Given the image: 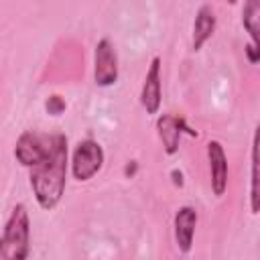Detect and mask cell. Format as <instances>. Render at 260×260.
Here are the masks:
<instances>
[{"label": "cell", "instance_id": "8", "mask_svg": "<svg viewBox=\"0 0 260 260\" xmlns=\"http://www.w3.org/2000/svg\"><path fill=\"white\" fill-rule=\"evenodd\" d=\"M207 160H209V183L215 197H221L228 189V156L219 140L207 142Z\"/></svg>", "mask_w": 260, "mask_h": 260}, {"label": "cell", "instance_id": "16", "mask_svg": "<svg viewBox=\"0 0 260 260\" xmlns=\"http://www.w3.org/2000/svg\"><path fill=\"white\" fill-rule=\"evenodd\" d=\"M130 162H132V165H126V169H124L126 175H134V173H136V162H134V160H130Z\"/></svg>", "mask_w": 260, "mask_h": 260}, {"label": "cell", "instance_id": "7", "mask_svg": "<svg viewBox=\"0 0 260 260\" xmlns=\"http://www.w3.org/2000/svg\"><path fill=\"white\" fill-rule=\"evenodd\" d=\"M160 57H152L148 71L144 75L142 81V89H140V106L144 108V112L148 116L158 114L160 110V102H162V77H160Z\"/></svg>", "mask_w": 260, "mask_h": 260}, {"label": "cell", "instance_id": "11", "mask_svg": "<svg viewBox=\"0 0 260 260\" xmlns=\"http://www.w3.org/2000/svg\"><path fill=\"white\" fill-rule=\"evenodd\" d=\"M242 24L246 32L250 35V43L254 47H260V2L258 0H248L242 8Z\"/></svg>", "mask_w": 260, "mask_h": 260}, {"label": "cell", "instance_id": "6", "mask_svg": "<svg viewBox=\"0 0 260 260\" xmlns=\"http://www.w3.org/2000/svg\"><path fill=\"white\" fill-rule=\"evenodd\" d=\"M156 132H158V138L162 142V150L169 156H173L179 150V142H181V136L183 134L197 136V132L187 126L185 118L183 116H175V114H162V116H158V120H156Z\"/></svg>", "mask_w": 260, "mask_h": 260}, {"label": "cell", "instance_id": "10", "mask_svg": "<svg viewBox=\"0 0 260 260\" xmlns=\"http://www.w3.org/2000/svg\"><path fill=\"white\" fill-rule=\"evenodd\" d=\"M215 12L209 4H201L197 8L195 20H193V32H191V49L197 53L203 49V45L213 37L215 32Z\"/></svg>", "mask_w": 260, "mask_h": 260}, {"label": "cell", "instance_id": "3", "mask_svg": "<svg viewBox=\"0 0 260 260\" xmlns=\"http://www.w3.org/2000/svg\"><path fill=\"white\" fill-rule=\"evenodd\" d=\"M104 148L98 140L93 138H85L79 140L71 152V175L75 181L85 183L89 179H93L102 167H104Z\"/></svg>", "mask_w": 260, "mask_h": 260}, {"label": "cell", "instance_id": "14", "mask_svg": "<svg viewBox=\"0 0 260 260\" xmlns=\"http://www.w3.org/2000/svg\"><path fill=\"white\" fill-rule=\"evenodd\" d=\"M246 55H248V61H250L252 65H256L258 59H260V47H254L252 43H248V45H246Z\"/></svg>", "mask_w": 260, "mask_h": 260}, {"label": "cell", "instance_id": "9", "mask_svg": "<svg viewBox=\"0 0 260 260\" xmlns=\"http://www.w3.org/2000/svg\"><path fill=\"white\" fill-rule=\"evenodd\" d=\"M173 228H175V242H177L179 252H183V254L191 252L195 228H197V209L191 205L179 207L175 213V219H173Z\"/></svg>", "mask_w": 260, "mask_h": 260}, {"label": "cell", "instance_id": "13", "mask_svg": "<svg viewBox=\"0 0 260 260\" xmlns=\"http://www.w3.org/2000/svg\"><path fill=\"white\" fill-rule=\"evenodd\" d=\"M65 108H67V104H65V100H63L61 95H51V98L45 102V110H47L51 116H61V114L65 112Z\"/></svg>", "mask_w": 260, "mask_h": 260}, {"label": "cell", "instance_id": "1", "mask_svg": "<svg viewBox=\"0 0 260 260\" xmlns=\"http://www.w3.org/2000/svg\"><path fill=\"white\" fill-rule=\"evenodd\" d=\"M67 165H69L67 138L63 134H55L49 156L39 167L30 169V189L37 203L45 211L55 209L65 193Z\"/></svg>", "mask_w": 260, "mask_h": 260}, {"label": "cell", "instance_id": "5", "mask_svg": "<svg viewBox=\"0 0 260 260\" xmlns=\"http://www.w3.org/2000/svg\"><path fill=\"white\" fill-rule=\"evenodd\" d=\"M118 55L110 39H100L93 49V81L100 87H110L118 81Z\"/></svg>", "mask_w": 260, "mask_h": 260}, {"label": "cell", "instance_id": "4", "mask_svg": "<svg viewBox=\"0 0 260 260\" xmlns=\"http://www.w3.org/2000/svg\"><path fill=\"white\" fill-rule=\"evenodd\" d=\"M51 144H53V136H43L35 130H26L18 136L14 144V158L22 167L35 169L49 156Z\"/></svg>", "mask_w": 260, "mask_h": 260}, {"label": "cell", "instance_id": "15", "mask_svg": "<svg viewBox=\"0 0 260 260\" xmlns=\"http://www.w3.org/2000/svg\"><path fill=\"white\" fill-rule=\"evenodd\" d=\"M171 175L175 177V179H173V181H175V185H179V187H183V175H181V171H177V169H175V171H173Z\"/></svg>", "mask_w": 260, "mask_h": 260}, {"label": "cell", "instance_id": "2", "mask_svg": "<svg viewBox=\"0 0 260 260\" xmlns=\"http://www.w3.org/2000/svg\"><path fill=\"white\" fill-rule=\"evenodd\" d=\"M30 254V217L24 203H16L0 236V260H26Z\"/></svg>", "mask_w": 260, "mask_h": 260}, {"label": "cell", "instance_id": "12", "mask_svg": "<svg viewBox=\"0 0 260 260\" xmlns=\"http://www.w3.org/2000/svg\"><path fill=\"white\" fill-rule=\"evenodd\" d=\"M250 162H252V169H250V213L252 215H258V209H260V193H258V128L254 130V136H252V152H250Z\"/></svg>", "mask_w": 260, "mask_h": 260}]
</instances>
